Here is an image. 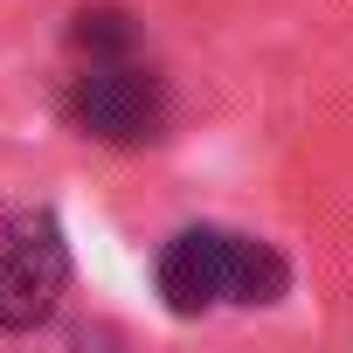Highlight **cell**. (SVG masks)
<instances>
[{
  "label": "cell",
  "instance_id": "cell-1",
  "mask_svg": "<svg viewBox=\"0 0 353 353\" xmlns=\"http://www.w3.org/2000/svg\"><path fill=\"white\" fill-rule=\"evenodd\" d=\"M77 77H70V118L90 132V139H111V145H139V139H159L166 125V83L159 70L139 56L125 14L97 8L77 21Z\"/></svg>",
  "mask_w": 353,
  "mask_h": 353
},
{
  "label": "cell",
  "instance_id": "cell-2",
  "mask_svg": "<svg viewBox=\"0 0 353 353\" xmlns=\"http://www.w3.org/2000/svg\"><path fill=\"white\" fill-rule=\"evenodd\" d=\"M291 284L284 256L236 229H181L159 250V298L166 312H215V305H277Z\"/></svg>",
  "mask_w": 353,
  "mask_h": 353
},
{
  "label": "cell",
  "instance_id": "cell-3",
  "mask_svg": "<svg viewBox=\"0 0 353 353\" xmlns=\"http://www.w3.org/2000/svg\"><path fill=\"white\" fill-rule=\"evenodd\" d=\"M63 284H70V250H63L56 222H49V215L14 222L8 243H0V332L42 325V319L56 312Z\"/></svg>",
  "mask_w": 353,
  "mask_h": 353
},
{
  "label": "cell",
  "instance_id": "cell-4",
  "mask_svg": "<svg viewBox=\"0 0 353 353\" xmlns=\"http://www.w3.org/2000/svg\"><path fill=\"white\" fill-rule=\"evenodd\" d=\"M77 353H118V346H77Z\"/></svg>",
  "mask_w": 353,
  "mask_h": 353
}]
</instances>
